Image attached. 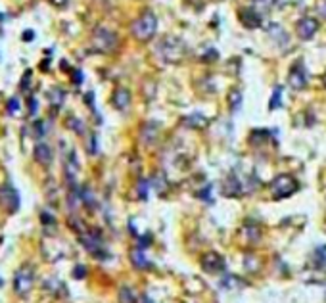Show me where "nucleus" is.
Instances as JSON below:
<instances>
[{
  "label": "nucleus",
  "mask_w": 326,
  "mask_h": 303,
  "mask_svg": "<svg viewBox=\"0 0 326 303\" xmlns=\"http://www.w3.org/2000/svg\"><path fill=\"white\" fill-rule=\"evenodd\" d=\"M10 104H12V106H8V112H10V114H16V112L20 110V104H18V100L14 98V100H12Z\"/></svg>",
  "instance_id": "obj_23"
},
{
  "label": "nucleus",
  "mask_w": 326,
  "mask_h": 303,
  "mask_svg": "<svg viewBox=\"0 0 326 303\" xmlns=\"http://www.w3.org/2000/svg\"><path fill=\"white\" fill-rule=\"evenodd\" d=\"M92 47L98 52L109 54V52H113L115 48L119 47V39H117V35L113 31H109L106 27H98L94 31V35H92Z\"/></svg>",
  "instance_id": "obj_2"
},
{
  "label": "nucleus",
  "mask_w": 326,
  "mask_h": 303,
  "mask_svg": "<svg viewBox=\"0 0 326 303\" xmlns=\"http://www.w3.org/2000/svg\"><path fill=\"white\" fill-rule=\"evenodd\" d=\"M288 85L292 87V91H303L305 85H307V71L301 60H298L288 75Z\"/></svg>",
  "instance_id": "obj_6"
},
{
  "label": "nucleus",
  "mask_w": 326,
  "mask_h": 303,
  "mask_svg": "<svg viewBox=\"0 0 326 303\" xmlns=\"http://www.w3.org/2000/svg\"><path fill=\"white\" fill-rule=\"evenodd\" d=\"M271 106V110H276V108H280L282 106V87H276L275 89V93H273V96H271V102H269Z\"/></svg>",
  "instance_id": "obj_18"
},
{
  "label": "nucleus",
  "mask_w": 326,
  "mask_h": 303,
  "mask_svg": "<svg viewBox=\"0 0 326 303\" xmlns=\"http://www.w3.org/2000/svg\"><path fill=\"white\" fill-rule=\"evenodd\" d=\"M35 127H37V137H44V125L43 123H37Z\"/></svg>",
  "instance_id": "obj_25"
},
{
  "label": "nucleus",
  "mask_w": 326,
  "mask_h": 303,
  "mask_svg": "<svg viewBox=\"0 0 326 303\" xmlns=\"http://www.w3.org/2000/svg\"><path fill=\"white\" fill-rule=\"evenodd\" d=\"M323 85H325V87H326V75H325V77H323Z\"/></svg>",
  "instance_id": "obj_28"
},
{
  "label": "nucleus",
  "mask_w": 326,
  "mask_h": 303,
  "mask_svg": "<svg viewBox=\"0 0 326 303\" xmlns=\"http://www.w3.org/2000/svg\"><path fill=\"white\" fill-rule=\"evenodd\" d=\"M296 190H298V181H296L292 175H278V177L271 183V194H273L276 200L290 198Z\"/></svg>",
  "instance_id": "obj_3"
},
{
  "label": "nucleus",
  "mask_w": 326,
  "mask_h": 303,
  "mask_svg": "<svg viewBox=\"0 0 326 303\" xmlns=\"http://www.w3.org/2000/svg\"><path fill=\"white\" fill-rule=\"evenodd\" d=\"M138 192H140V196H142V198L146 200V192H148V183H146V181H142V183H140V186H138Z\"/></svg>",
  "instance_id": "obj_22"
},
{
  "label": "nucleus",
  "mask_w": 326,
  "mask_h": 303,
  "mask_svg": "<svg viewBox=\"0 0 326 303\" xmlns=\"http://www.w3.org/2000/svg\"><path fill=\"white\" fill-rule=\"evenodd\" d=\"M52 4H56V6H65L67 0H52Z\"/></svg>",
  "instance_id": "obj_26"
},
{
  "label": "nucleus",
  "mask_w": 326,
  "mask_h": 303,
  "mask_svg": "<svg viewBox=\"0 0 326 303\" xmlns=\"http://www.w3.org/2000/svg\"><path fill=\"white\" fill-rule=\"evenodd\" d=\"M130 259H132L134 267H138V269H148V267H150V261L146 259V256H144V250H142V248H136V250H132Z\"/></svg>",
  "instance_id": "obj_14"
},
{
  "label": "nucleus",
  "mask_w": 326,
  "mask_h": 303,
  "mask_svg": "<svg viewBox=\"0 0 326 303\" xmlns=\"http://www.w3.org/2000/svg\"><path fill=\"white\" fill-rule=\"evenodd\" d=\"M155 29H157V18H155V14L150 12V10L144 12L140 18H136V20L132 22V25H130L132 37H134L136 41H140V43H148L153 35H155Z\"/></svg>",
  "instance_id": "obj_1"
},
{
  "label": "nucleus",
  "mask_w": 326,
  "mask_h": 303,
  "mask_svg": "<svg viewBox=\"0 0 326 303\" xmlns=\"http://www.w3.org/2000/svg\"><path fill=\"white\" fill-rule=\"evenodd\" d=\"M228 102H230V110H232V112H238L240 106H242V93H240L238 89H232V91H230Z\"/></svg>",
  "instance_id": "obj_17"
},
{
  "label": "nucleus",
  "mask_w": 326,
  "mask_h": 303,
  "mask_svg": "<svg viewBox=\"0 0 326 303\" xmlns=\"http://www.w3.org/2000/svg\"><path fill=\"white\" fill-rule=\"evenodd\" d=\"M317 31H319V22H317L315 18H311V16H305V18H301V20L296 23V33H298V37H300L301 41L313 39V37L317 35Z\"/></svg>",
  "instance_id": "obj_7"
},
{
  "label": "nucleus",
  "mask_w": 326,
  "mask_h": 303,
  "mask_svg": "<svg viewBox=\"0 0 326 303\" xmlns=\"http://www.w3.org/2000/svg\"><path fill=\"white\" fill-rule=\"evenodd\" d=\"M62 102H64V93L60 91V89H54L52 93H50V104L52 106H62Z\"/></svg>",
  "instance_id": "obj_20"
},
{
  "label": "nucleus",
  "mask_w": 326,
  "mask_h": 303,
  "mask_svg": "<svg viewBox=\"0 0 326 303\" xmlns=\"http://www.w3.org/2000/svg\"><path fill=\"white\" fill-rule=\"evenodd\" d=\"M0 204L4 210H8L10 213L18 211L20 208V194L16 192V188H12L10 185H4L0 188Z\"/></svg>",
  "instance_id": "obj_8"
},
{
  "label": "nucleus",
  "mask_w": 326,
  "mask_h": 303,
  "mask_svg": "<svg viewBox=\"0 0 326 303\" xmlns=\"http://www.w3.org/2000/svg\"><path fill=\"white\" fill-rule=\"evenodd\" d=\"M35 160L43 165L50 163L52 162V150H50V146H46L43 142L37 144V148H35Z\"/></svg>",
  "instance_id": "obj_13"
},
{
  "label": "nucleus",
  "mask_w": 326,
  "mask_h": 303,
  "mask_svg": "<svg viewBox=\"0 0 326 303\" xmlns=\"http://www.w3.org/2000/svg\"><path fill=\"white\" fill-rule=\"evenodd\" d=\"M81 242H83V246L87 248L88 252H92V254H96V252L100 250V246H102L100 236H98V234H94V233L81 234Z\"/></svg>",
  "instance_id": "obj_12"
},
{
  "label": "nucleus",
  "mask_w": 326,
  "mask_h": 303,
  "mask_svg": "<svg viewBox=\"0 0 326 303\" xmlns=\"http://www.w3.org/2000/svg\"><path fill=\"white\" fill-rule=\"evenodd\" d=\"M201 267L207 273H219V271L225 269V261H223V257L219 256V254L211 252V254H205V256L201 257Z\"/></svg>",
  "instance_id": "obj_10"
},
{
  "label": "nucleus",
  "mask_w": 326,
  "mask_h": 303,
  "mask_svg": "<svg viewBox=\"0 0 326 303\" xmlns=\"http://www.w3.org/2000/svg\"><path fill=\"white\" fill-rule=\"evenodd\" d=\"M161 56L167 60V62H180L182 56H184V45L178 41V39H165L161 43Z\"/></svg>",
  "instance_id": "obj_4"
},
{
  "label": "nucleus",
  "mask_w": 326,
  "mask_h": 303,
  "mask_svg": "<svg viewBox=\"0 0 326 303\" xmlns=\"http://www.w3.org/2000/svg\"><path fill=\"white\" fill-rule=\"evenodd\" d=\"M111 102H113V108H115V110L125 112V110L129 108V104H130L129 89H125V87L115 89V93H113V96H111Z\"/></svg>",
  "instance_id": "obj_11"
},
{
  "label": "nucleus",
  "mask_w": 326,
  "mask_h": 303,
  "mask_svg": "<svg viewBox=\"0 0 326 303\" xmlns=\"http://www.w3.org/2000/svg\"><path fill=\"white\" fill-rule=\"evenodd\" d=\"M315 261L319 267H325L326 269V246H319L317 252H315Z\"/></svg>",
  "instance_id": "obj_19"
},
{
  "label": "nucleus",
  "mask_w": 326,
  "mask_h": 303,
  "mask_svg": "<svg viewBox=\"0 0 326 303\" xmlns=\"http://www.w3.org/2000/svg\"><path fill=\"white\" fill-rule=\"evenodd\" d=\"M184 125L186 127H194V129H201V127L207 125V119L201 114H192V116L184 117Z\"/></svg>",
  "instance_id": "obj_16"
},
{
  "label": "nucleus",
  "mask_w": 326,
  "mask_h": 303,
  "mask_svg": "<svg viewBox=\"0 0 326 303\" xmlns=\"http://www.w3.org/2000/svg\"><path fill=\"white\" fill-rule=\"evenodd\" d=\"M33 282H35V277H33V271L29 267H23L16 273V279H14V290L16 294L20 296H25L31 292L33 288Z\"/></svg>",
  "instance_id": "obj_5"
},
{
  "label": "nucleus",
  "mask_w": 326,
  "mask_h": 303,
  "mask_svg": "<svg viewBox=\"0 0 326 303\" xmlns=\"http://www.w3.org/2000/svg\"><path fill=\"white\" fill-rule=\"evenodd\" d=\"M225 194L226 196H240L242 194V186H240V181L236 177H230L226 183H225Z\"/></svg>",
  "instance_id": "obj_15"
},
{
  "label": "nucleus",
  "mask_w": 326,
  "mask_h": 303,
  "mask_svg": "<svg viewBox=\"0 0 326 303\" xmlns=\"http://www.w3.org/2000/svg\"><path fill=\"white\" fill-rule=\"evenodd\" d=\"M238 18L240 22H242V25L248 27V29H257V27H261V14L255 12V10H251V8H242L238 12Z\"/></svg>",
  "instance_id": "obj_9"
},
{
  "label": "nucleus",
  "mask_w": 326,
  "mask_h": 303,
  "mask_svg": "<svg viewBox=\"0 0 326 303\" xmlns=\"http://www.w3.org/2000/svg\"><path fill=\"white\" fill-rule=\"evenodd\" d=\"M319 12H321V16L326 20V0H323V2L319 4Z\"/></svg>",
  "instance_id": "obj_24"
},
{
  "label": "nucleus",
  "mask_w": 326,
  "mask_h": 303,
  "mask_svg": "<svg viewBox=\"0 0 326 303\" xmlns=\"http://www.w3.org/2000/svg\"><path fill=\"white\" fill-rule=\"evenodd\" d=\"M75 273H77V277H81V275L85 273V269H83V267H77V269H75Z\"/></svg>",
  "instance_id": "obj_27"
},
{
  "label": "nucleus",
  "mask_w": 326,
  "mask_h": 303,
  "mask_svg": "<svg viewBox=\"0 0 326 303\" xmlns=\"http://www.w3.org/2000/svg\"><path fill=\"white\" fill-rule=\"evenodd\" d=\"M253 2H255V6H259V8H263V10H267V8L273 6L275 0H253Z\"/></svg>",
  "instance_id": "obj_21"
}]
</instances>
